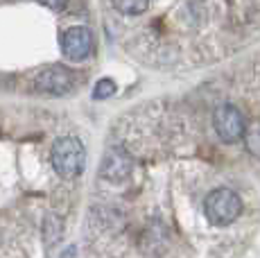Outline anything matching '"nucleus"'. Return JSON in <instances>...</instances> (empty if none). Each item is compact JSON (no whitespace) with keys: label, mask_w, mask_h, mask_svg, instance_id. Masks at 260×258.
Masks as SVG:
<instances>
[{"label":"nucleus","mask_w":260,"mask_h":258,"mask_svg":"<svg viewBox=\"0 0 260 258\" xmlns=\"http://www.w3.org/2000/svg\"><path fill=\"white\" fill-rule=\"evenodd\" d=\"M52 166L63 181H82L84 170H86V150L82 141L73 134H61L52 145Z\"/></svg>","instance_id":"1"},{"label":"nucleus","mask_w":260,"mask_h":258,"mask_svg":"<svg viewBox=\"0 0 260 258\" xmlns=\"http://www.w3.org/2000/svg\"><path fill=\"white\" fill-rule=\"evenodd\" d=\"M242 213V200L236 190L226 186L213 188L204 200V215L213 227H229Z\"/></svg>","instance_id":"2"},{"label":"nucleus","mask_w":260,"mask_h":258,"mask_svg":"<svg viewBox=\"0 0 260 258\" xmlns=\"http://www.w3.org/2000/svg\"><path fill=\"white\" fill-rule=\"evenodd\" d=\"M213 127L215 134L219 136V141L224 143H236L240 138H244V132H247L244 116L236 104H222V107L215 109Z\"/></svg>","instance_id":"3"},{"label":"nucleus","mask_w":260,"mask_h":258,"mask_svg":"<svg viewBox=\"0 0 260 258\" xmlns=\"http://www.w3.org/2000/svg\"><path fill=\"white\" fill-rule=\"evenodd\" d=\"M93 52V32L86 25H71L61 34V54L68 61H84Z\"/></svg>","instance_id":"4"},{"label":"nucleus","mask_w":260,"mask_h":258,"mask_svg":"<svg viewBox=\"0 0 260 258\" xmlns=\"http://www.w3.org/2000/svg\"><path fill=\"white\" fill-rule=\"evenodd\" d=\"M244 145L253 156L260 158V120H253L244 132Z\"/></svg>","instance_id":"5"},{"label":"nucleus","mask_w":260,"mask_h":258,"mask_svg":"<svg viewBox=\"0 0 260 258\" xmlns=\"http://www.w3.org/2000/svg\"><path fill=\"white\" fill-rule=\"evenodd\" d=\"M113 91H116V84H113L111 79H102V82L95 86V100H102V98L113 95Z\"/></svg>","instance_id":"6"}]
</instances>
